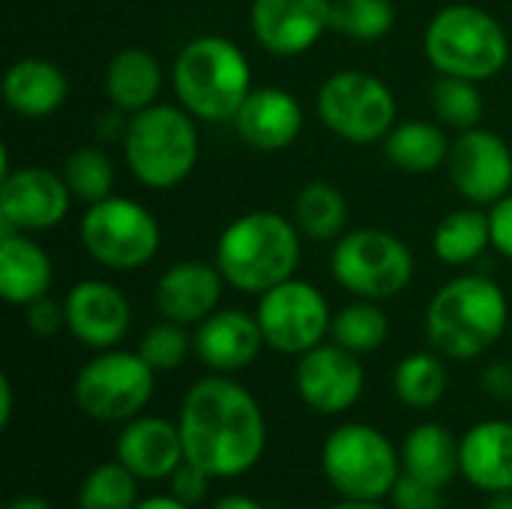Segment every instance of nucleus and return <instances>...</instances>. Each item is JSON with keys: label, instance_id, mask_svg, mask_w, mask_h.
I'll list each match as a JSON object with an SVG mask.
<instances>
[{"label": "nucleus", "instance_id": "26", "mask_svg": "<svg viewBox=\"0 0 512 509\" xmlns=\"http://www.w3.org/2000/svg\"><path fill=\"white\" fill-rule=\"evenodd\" d=\"M459 444L462 441H456L453 432H447L444 426L423 423L411 429L402 444V468L405 474L444 489L447 483H453L456 474H462Z\"/></svg>", "mask_w": 512, "mask_h": 509}, {"label": "nucleus", "instance_id": "17", "mask_svg": "<svg viewBox=\"0 0 512 509\" xmlns=\"http://www.w3.org/2000/svg\"><path fill=\"white\" fill-rule=\"evenodd\" d=\"M66 330L93 351L117 348L132 327L126 294L105 279H81L63 297Z\"/></svg>", "mask_w": 512, "mask_h": 509}, {"label": "nucleus", "instance_id": "2", "mask_svg": "<svg viewBox=\"0 0 512 509\" xmlns=\"http://www.w3.org/2000/svg\"><path fill=\"white\" fill-rule=\"evenodd\" d=\"M294 219L276 210H249L231 219L216 240V267L228 288L261 297L297 276L303 243Z\"/></svg>", "mask_w": 512, "mask_h": 509}, {"label": "nucleus", "instance_id": "35", "mask_svg": "<svg viewBox=\"0 0 512 509\" xmlns=\"http://www.w3.org/2000/svg\"><path fill=\"white\" fill-rule=\"evenodd\" d=\"M135 504L138 477L120 462L93 468L78 492V509H135Z\"/></svg>", "mask_w": 512, "mask_h": 509}, {"label": "nucleus", "instance_id": "21", "mask_svg": "<svg viewBox=\"0 0 512 509\" xmlns=\"http://www.w3.org/2000/svg\"><path fill=\"white\" fill-rule=\"evenodd\" d=\"M117 462L138 480H168L183 462L180 426L165 417H135L117 435Z\"/></svg>", "mask_w": 512, "mask_h": 509}, {"label": "nucleus", "instance_id": "8", "mask_svg": "<svg viewBox=\"0 0 512 509\" xmlns=\"http://www.w3.org/2000/svg\"><path fill=\"white\" fill-rule=\"evenodd\" d=\"M414 252L384 228L345 231L330 252L333 279L360 300H393L414 282Z\"/></svg>", "mask_w": 512, "mask_h": 509}, {"label": "nucleus", "instance_id": "34", "mask_svg": "<svg viewBox=\"0 0 512 509\" xmlns=\"http://www.w3.org/2000/svg\"><path fill=\"white\" fill-rule=\"evenodd\" d=\"M393 27V0H333V30L354 42H378Z\"/></svg>", "mask_w": 512, "mask_h": 509}, {"label": "nucleus", "instance_id": "15", "mask_svg": "<svg viewBox=\"0 0 512 509\" xmlns=\"http://www.w3.org/2000/svg\"><path fill=\"white\" fill-rule=\"evenodd\" d=\"M249 30L273 57H300L333 30V0H252Z\"/></svg>", "mask_w": 512, "mask_h": 509}, {"label": "nucleus", "instance_id": "13", "mask_svg": "<svg viewBox=\"0 0 512 509\" xmlns=\"http://www.w3.org/2000/svg\"><path fill=\"white\" fill-rule=\"evenodd\" d=\"M72 198L60 171L42 165L9 168L0 174V231H51L69 216Z\"/></svg>", "mask_w": 512, "mask_h": 509}, {"label": "nucleus", "instance_id": "33", "mask_svg": "<svg viewBox=\"0 0 512 509\" xmlns=\"http://www.w3.org/2000/svg\"><path fill=\"white\" fill-rule=\"evenodd\" d=\"M432 108L438 120L456 132L480 126L483 111H486L480 84L468 78H453V75H438L432 87Z\"/></svg>", "mask_w": 512, "mask_h": 509}, {"label": "nucleus", "instance_id": "37", "mask_svg": "<svg viewBox=\"0 0 512 509\" xmlns=\"http://www.w3.org/2000/svg\"><path fill=\"white\" fill-rule=\"evenodd\" d=\"M393 507L396 509H444V498L441 489L432 483H423L411 474H402L390 492Z\"/></svg>", "mask_w": 512, "mask_h": 509}, {"label": "nucleus", "instance_id": "32", "mask_svg": "<svg viewBox=\"0 0 512 509\" xmlns=\"http://www.w3.org/2000/svg\"><path fill=\"white\" fill-rule=\"evenodd\" d=\"M66 186L72 189L75 201L84 204H96L108 195H114V183H117V168L114 159L96 147V144H81L75 147L60 168Z\"/></svg>", "mask_w": 512, "mask_h": 509}, {"label": "nucleus", "instance_id": "46", "mask_svg": "<svg viewBox=\"0 0 512 509\" xmlns=\"http://www.w3.org/2000/svg\"><path fill=\"white\" fill-rule=\"evenodd\" d=\"M330 509H384L378 501H342V504H336V507H330Z\"/></svg>", "mask_w": 512, "mask_h": 509}, {"label": "nucleus", "instance_id": "11", "mask_svg": "<svg viewBox=\"0 0 512 509\" xmlns=\"http://www.w3.org/2000/svg\"><path fill=\"white\" fill-rule=\"evenodd\" d=\"M156 390V372L138 351H99L75 378L72 396L81 414L99 423L135 420Z\"/></svg>", "mask_w": 512, "mask_h": 509}, {"label": "nucleus", "instance_id": "9", "mask_svg": "<svg viewBox=\"0 0 512 509\" xmlns=\"http://www.w3.org/2000/svg\"><path fill=\"white\" fill-rule=\"evenodd\" d=\"M318 120L348 144H378L399 123L393 90L366 69H339L324 78L315 96Z\"/></svg>", "mask_w": 512, "mask_h": 509}, {"label": "nucleus", "instance_id": "16", "mask_svg": "<svg viewBox=\"0 0 512 509\" xmlns=\"http://www.w3.org/2000/svg\"><path fill=\"white\" fill-rule=\"evenodd\" d=\"M294 384L306 408L333 417L357 405L366 387V372L357 354L345 351L336 342H321L312 351L300 354Z\"/></svg>", "mask_w": 512, "mask_h": 509}, {"label": "nucleus", "instance_id": "4", "mask_svg": "<svg viewBox=\"0 0 512 509\" xmlns=\"http://www.w3.org/2000/svg\"><path fill=\"white\" fill-rule=\"evenodd\" d=\"M171 87L177 105H183L195 120L225 123L234 120L252 93V63L234 39L204 33L177 51Z\"/></svg>", "mask_w": 512, "mask_h": 509}, {"label": "nucleus", "instance_id": "47", "mask_svg": "<svg viewBox=\"0 0 512 509\" xmlns=\"http://www.w3.org/2000/svg\"><path fill=\"white\" fill-rule=\"evenodd\" d=\"M486 509H512V492H498Z\"/></svg>", "mask_w": 512, "mask_h": 509}, {"label": "nucleus", "instance_id": "24", "mask_svg": "<svg viewBox=\"0 0 512 509\" xmlns=\"http://www.w3.org/2000/svg\"><path fill=\"white\" fill-rule=\"evenodd\" d=\"M462 477L483 492H512V423L486 420L459 444Z\"/></svg>", "mask_w": 512, "mask_h": 509}, {"label": "nucleus", "instance_id": "3", "mask_svg": "<svg viewBox=\"0 0 512 509\" xmlns=\"http://www.w3.org/2000/svg\"><path fill=\"white\" fill-rule=\"evenodd\" d=\"M510 303L501 285L483 273L444 282L426 306V339L447 360H477L504 336Z\"/></svg>", "mask_w": 512, "mask_h": 509}, {"label": "nucleus", "instance_id": "43", "mask_svg": "<svg viewBox=\"0 0 512 509\" xmlns=\"http://www.w3.org/2000/svg\"><path fill=\"white\" fill-rule=\"evenodd\" d=\"M213 509H261V504L246 495H225L222 501H216Z\"/></svg>", "mask_w": 512, "mask_h": 509}, {"label": "nucleus", "instance_id": "40", "mask_svg": "<svg viewBox=\"0 0 512 509\" xmlns=\"http://www.w3.org/2000/svg\"><path fill=\"white\" fill-rule=\"evenodd\" d=\"M489 228H492V249L512 261V192L489 207Z\"/></svg>", "mask_w": 512, "mask_h": 509}, {"label": "nucleus", "instance_id": "27", "mask_svg": "<svg viewBox=\"0 0 512 509\" xmlns=\"http://www.w3.org/2000/svg\"><path fill=\"white\" fill-rule=\"evenodd\" d=\"M390 165H396L405 174H429L441 165H447L450 156V138L438 123L429 120H399L390 135L381 141Z\"/></svg>", "mask_w": 512, "mask_h": 509}, {"label": "nucleus", "instance_id": "19", "mask_svg": "<svg viewBox=\"0 0 512 509\" xmlns=\"http://www.w3.org/2000/svg\"><path fill=\"white\" fill-rule=\"evenodd\" d=\"M225 276L216 264L207 261H177L171 264L153 288V306L165 321H177L183 327H198L210 318L225 294Z\"/></svg>", "mask_w": 512, "mask_h": 509}, {"label": "nucleus", "instance_id": "45", "mask_svg": "<svg viewBox=\"0 0 512 509\" xmlns=\"http://www.w3.org/2000/svg\"><path fill=\"white\" fill-rule=\"evenodd\" d=\"M6 509H51L48 501H42V498H33V495H24V498H15V501H9Z\"/></svg>", "mask_w": 512, "mask_h": 509}, {"label": "nucleus", "instance_id": "36", "mask_svg": "<svg viewBox=\"0 0 512 509\" xmlns=\"http://www.w3.org/2000/svg\"><path fill=\"white\" fill-rule=\"evenodd\" d=\"M192 348H195V339H189L186 327L177 321H165V318L159 324H153L138 342V354L147 360V366L153 372L180 369Z\"/></svg>", "mask_w": 512, "mask_h": 509}, {"label": "nucleus", "instance_id": "14", "mask_svg": "<svg viewBox=\"0 0 512 509\" xmlns=\"http://www.w3.org/2000/svg\"><path fill=\"white\" fill-rule=\"evenodd\" d=\"M447 171L456 192L477 207H492L512 192V150L510 144L483 126L465 129L450 144Z\"/></svg>", "mask_w": 512, "mask_h": 509}, {"label": "nucleus", "instance_id": "28", "mask_svg": "<svg viewBox=\"0 0 512 509\" xmlns=\"http://www.w3.org/2000/svg\"><path fill=\"white\" fill-rule=\"evenodd\" d=\"M432 249L441 264L450 267H468L477 258L492 249V228H489V213L477 204L459 207L447 213L432 234Z\"/></svg>", "mask_w": 512, "mask_h": 509}, {"label": "nucleus", "instance_id": "30", "mask_svg": "<svg viewBox=\"0 0 512 509\" xmlns=\"http://www.w3.org/2000/svg\"><path fill=\"white\" fill-rule=\"evenodd\" d=\"M450 375L447 366L441 360V354H429V351H417L408 354L405 360H399L396 372H393V393L402 405L408 408H435L444 393H447Z\"/></svg>", "mask_w": 512, "mask_h": 509}, {"label": "nucleus", "instance_id": "39", "mask_svg": "<svg viewBox=\"0 0 512 509\" xmlns=\"http://www.w3.org/2000/svg\"><path fill=\"white\" fill-rule=\"evenodd\" d=\"M27 312V327L48 339V336H57L60 330H66V312H63V303H54L51 297H42L30 306H24Z\"/></svg>", "mask_w": 512, "mask_h": 509}, {"label": "nucleus", "instance_id": "25", "mask_svg": "<svg viewBox=\"0 0 512 509\" xmlns=\"http://www.w3.org/2000/svg\"><path fill=\"white\" fill-rule=\"evenodd\" d=\"M165 84L162 63L153 51L141 45H126L111 54L105 66V96L111 108L123 114H138L159 102Z\"/></svg>", "mask_w": 512, "mask_h": 509}, {"label": "nucleus", "instance_id": "29", "mask_svg": "<svg viewBox=\"0 0 512 509\" xmlns=\"http://www.w3.org/2000/svg\"><path fill=\"white\" fill-rule=\"evenodd\" d=\"M294 222L303 237L318 243L339 240L348 225V201L342 189L327 180H309L294 198Z\"/></svg>", "mask_w": 512, "mask_h": 509}, {"label": "nucleus", "instance_id": "18", "mask_svg": "<svg viewBox=\"0 0 512 509\" xmlns=\"http://www.w3.org/2000/svg\"><path fill=\"white\" fill-rule=\"evenodd\" d=\"M231 123L246 147L258 153H282L300 138L306 111L285 87H252Z\"/></svg>", "mask_w": 512, "mask_h": 509}, {"label": "nucleus", "instance_id": "12", "mask_svg": "<svg viewBox=\"0 0 512 509\" xmlns=\"http://www.w3.org/2000/svg\"><path fill=\"white\" fill-rule=\"evenodd\" d=\"M264 342L279 354H306L330 336L333 312L321 288L291 276L288 282L264 291L255 306Z\"/></svg>", "mask_w": 512, "mask_h": 509}, {"label": "nucleus", "instance_id": "31", "mask_svg": "<svg viewBox=\"0 0 512 509\" xmlns=\"http://www.w3.org/2000/svg\"><path fill=\"white\" fill-rule=\"evenodd\" d=\"M330 336L336 345H342L345 351L363 357V354H372L378 351L387 336H390V318L387 312L381 309V303L375 300H354L348 306H342L336 315H333V324H330Z\"/></svg>", "mask_w": 512, "mask_h": 509}, {"label": "nucleus", "instance_id": "1", "mask_svg": "<svg viewBox=\"0 0 512 509\" xmlns=\"http://www.w3.org/2000/svg\"><path fill=\"white\" fill-rule=\"evenodd\" d=\"M177 426L186 462L219 480L252 471L267 447V423L258 399L225 375H210L189 387Z\"/></svg>", "mask_w": 512, "mask_h": 509}, {"label": "nucleus", "instance_id": "20", "mask_svg": "<svg viewBox=\"0 0 512 509\" xmlns=\"http://www.w3.org/2000/svg\"><path fill=\"white\" fill-rule=\"evenodd\" d=\"M264 345L258 318L243 309H216L195 330V354L216 375L252 366Z\"/></svg>", "mask_w": 512, "mask_h": 509}, {"label": "nucleus", "instance_id": "23", "mask_svg": "<svg viewBox=\"0 0 512 509\" xmlns=\"http://www.w3.org/2000/svg\"><path fill=\"white\" fill-rule=\"evenodd\" d=\"M69 99L66 72L45 57H21L3 72V102L12 114L39 120L60 111Z\"/></svg>", "mask_w": 512, "mask_h": 509}, {"label": "nucleus", "instance_id": "6", "mask_svg": "<svg viewBox=\"0 0 512 509\" xmlns=\"http://www.w3.org/2000/svg\"><path fill=\"white\" fill-rule=\"evenodd\" d=\"M120 141L129 174L156 192L186 183L201 156L195 117L183 105L156 102L138 114H129Z\"/></svg>", "mask_w": 512, "mask_h": 509}, {"label": "nucleus", "instance_id": "10", "mask_svg": "<svg viewBox=\"0 0 512 509\" xmlns=\"http://www.w3.org/2000/svg\"><path fill=\"white\" fill-rule=\"evenodd\" d=\"M402 456L393 441L366 423L333 429L321 450V468L330 486L348 501H381L393 492Z\"/></svg>", "mask_w": 512, "mask_h": 509}, {"label": "nucleus", "instance_id": "41", "mask_svg": "<svg viewBox=\"0 0 512 509\" xmlns=\"http://www.w3.org/2000/svg\"><path fill=\"white\" fill-rule=\"evenodd\" d=\"M483 387L492 399L512 402V363H492L483 375Z\"/></svg>", "mask_w": 512, "mask_h": 509}, {"label": "nucleus", "instance_id": "44", "mask_svg": "<svg viewBox=\"0 0 512 509\" xmlns=\"http://www.w3.org/2000/svg\"><path fill=\"white\" fill-rule=\"evenodd\" d=\"M135 509H189V504H183L171 495V498H147V501L135 504Z\"/></svg>", "mask_w": 512, "mask_h": 509}, {"label": "nucleus", "instance_id": "5", "mask_svg": "<svg viewBox=\"0 0 512 509\" xmlns=\"http://www.w3.org/2000/svg\"><path fill=\"white\" fill-rule=\"evenodd\" d=\"M423 54L438 75L492 81L510 63L507 27L474 3L438 9L423 30Z\"/></svg>", "mask_w": 512, "mask_h": 509}, {"label": "nucleus", "instance_id": "22", "mask_svg": "<svg viewBox=\"0 0 512 509\" xmlns=\"http://www.w3.org/2000/svg\"><path fill=\"white\" fill-rule=\"evenodd\" d=\"M54 261L42 243L24 231H0V297L9 306H30L48 297Z\"/></svg>", "mask_w": 512, "mask_h": 509}, {"label": "nucleus", "instance_id": "38", "mask_svg": "<svg viewBox=\"0 0 512 509\" xmlns=\"http://www.w3.org/2000/svg\"><path fill=\"white\" fill-rule=\"evenodd\" d=\"M210 474L204 471V468H198V465H192V462H183L174 474H171V495L177 498V501H183V504H201L204 501V495H207V489H210Z\"/></svg>", "mask_w": 512, "mask_h": 509}, {"label": "nucleus", "instance_id": "42", "mask_svg": "<svg viewBox=\"0 0 512 509\" xmlns=\"http://www.w3.org/2000/svg\"><path fill=\"white\" fill-rule=\"evenodd\" d=\"M12 402H15L12 381H9V375H0V429H6L12 420Z\"/></svg>", "mask_w": 512, "mask_h": 509}, {"label": "nucleus", "instance_id": "7", "mask_svg": "<svg viewBox=\"0 0 512 509\" xmlns=\"http://www.w3.org/2000/svg\"><path fill=\"white\" fill-rule=\"evenodd\" d=\"M78 237L90 261L99 267L114 273H135L156 258L162 228L153 210L141 201L108 195L96 204H87Z\"/></svg>", "mask_w": 512, "mask_h": 509}]
</instances>
